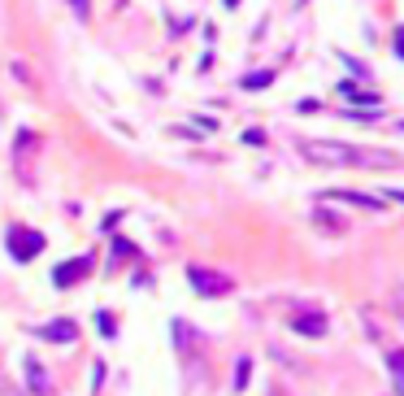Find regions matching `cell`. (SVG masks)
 <instances>
[{
    "label": "cell",
    "mask_w": 404,
    "mask_h": 396,
    "mask_svg": "<svg viewBox=\"0 0 404 396\" xmlns=\"http://www.w3.org/2000/svg\"><path fill=\"white\" fill-rule=\"evenodd\" d=\"M35 335H39V340H53V344H65V340L79 335V323H74V318H57V323L35 327Z\"/></svg>",
    "instance_id": "obj_6"
},
{
    "label": "cell",
    "mask_w": 404,
    "mask_h": 396,
    "mask_svg": "<svg viewBox=\"0 0 404 396\" xmlns=\"http://www.w3.org/2000/svg\"><path fill=\"white\" fill-rule=\"evenodd\" d=\"M387 375H391V392L404 396V349H391L387 353Z\"/></svg>",
    "instance_id": "obj_8"
},
{
    "label": "cell",
    "mask_w": 404,
    "mask_h": 396,
    "mask_svg": "<svg viewBox=\"0 0 404 396\" xmlns=\"http://www.w3.org/2000/svg\"><path fill=\"white\" fill-rule=\"evenodd\" d=\"M339 96H343V101H352V105H370V109H378V96L374 92H365V87H357V83H339Z\"/></svg>",
    "instance_id": "obj_9"
},
{
    "label": "cell",
    "mask_w": 404,
    "mask_h": 396,
    "mask_svg": "<svg viewBox=\"0 0 404 396\" xmlns=\"http://www.w3.org/2000/svg\"><path fill=\"white\" fill-rule=\"evenodd\" d=\"M31 153H35V135H31V131H18L13 166H18V179H22V183H31Z\"/></svg>",
    "instance_id": "obj_5"
},
{
    "label": "cell",
    "mask_w": 404,
    "mask_h": 396,
    "mask_svg": "<svg viewBox=\"0 0 404 396\" xmlns=\"http://www.w3.org/2000/svg\"><path fill=\"white\" fill-rule=\"evenodd\" d=\"M291 331H300V335H322V331H326V318H317V314L291 318Z\"/></svg>",
    "instance_id": "obj_11"
},
{
    "label": "cell",
    "mask_w": 404,
    "mask_h": 396,
    "mask_svg": "<svg viewBox=\"0 0 404 396\" xmlns=\"http://www.w3.org/2000/svg\"><path fill=\"white\" fill-rule=\"evenodd\" d=\"M96 318H100V323H96V327H100V335H113V331H118V323H113V314H96Z\"/></svg>",
    "instance_id": "obj_14"
},
{
    "label": "cell",
    "mask_w": 404,
    "mask_h": 396,
    "mask_svg": "<svg viewBox=\"0 0 404 396\" xmlns=\"http://www.w3.org/2000/svg\"><path fill=\"white\" fill-rule=\"evenodd\" d=\"M187 279L196 283L200 296H226V292H231V279L213 275V270H205V266H187Z\"/></svg>",
    "instance_id": "obj_3"
},
{
    "label": "cell",
    "mask_w": 404,
    "mask_h": 396,
    "mask_svg": "<svg viewBox=\"0 0 404 396\" xmlns=\"http://www.w3.org/2000/svg\"><path fill=\"white\" fill-rule=\"evenodd\" d=\"M396 44H400V57H404V27L396 31Z\"/></svg>",
    "instance_id": "obj_20"
},
{
    "label": "cell",
    "mask_w": 404,
    "mask_h": 396,
    "mask_svg": "<svg viewBox=\"0 0 404 396\" xmlns=\"http://www.w3.org/2000/svg\"><path fill=\"white\" fill-rule=\"evenodd\" d=\"M383 201H400V205H404V192H387V196H383Z\"/></svg>",
    "instance_id": "obj_19"
},
{
    "label": "cell",
    "mask_w": 404,
    "mask_h": 396,
    "mask_svg": "<svg viewBox=\"0 0 404 396\" xmlns=\"http://www.w3.org/2000/svg\"><path fill=\"white\" fill-rule=\"evenodd\" d=\"M0 396H22V388H13V383H5V379H0Z\"/></svg>",
    "instance_id": "obj_18"
},
{
    "label": "cell",
    "mask_w": 404,
    "mask_h": 396,
    "mask_svg": "<svg viewBox=\"0 0 404 396\" xmlns=\"http://www.w3.org/2000/svg\"><path fill=\"white\" fill-rule=\"evenodd\" d=\"M244 144H265V131H244Z\"/></svg>",
    "instance_id": "obj_16"
},
{
    "label": "cell",
    "mask_w": 404,
    "mask_h": 396,
    "mask_svg": "<svg viewBox=\"0 0 404 396\" xmlns=\"http://www.w3.org/2000/svg\"><path fill=\"white\" fill-rule=\"evenodd\" d=\"M331 196L335 201H348V205H361V209H383V196H365V192H348V187H339Z\"/></svg>",
    "instance_id": "obj_10"
},
{
    "label": "cell",
    "mask_w": 404,
    "mask_h": 396,
    "mask_svg": "<svg viewBox=\"0 0 404 396\" xmlns=\"http://www.w3.org/2000/svg\"><path fill=\"white\" fill-rule=\"evenodd\" d=\"M44 231H31V227H18V222H13V227L5 231V249H9V257L13 261H31L39 249H44Z\"/></svg>",
    "instance_id": "obj_2"
},
{
    "label": "cell",
    "mask_w": 404,
    "mask_h": 396,
    "mask_svg": "<svg viewBox=\"0 0 404 396\" xmlns=\"http://www.w3.org/2000/svg\"><path fill=\"white\" fill-rule=\"evenodd\" d=\"M300 153L317 166H374V170H387L400 157L396 153H374V148H357V144H339V140H305Z\"/></svg>",
    "instance_id": "obj_1"
},
{
    "label": "cell",
    "mask_w": 404,
    "mask_h": 396,
    "mask_svg": "<svg viewBox=\"0 0 404 396\" xmlns=\"http://www.w3.org/2000/svg\"><path fill=\"white\" fill-rule=\"evenodd\" d=\"M270 83H274V70H257V74H244V83H239V87L261 92V87H270Z\"/></svg>",
    "instance_id": "obj_13"
},
{
    "label": "cell",
    "mask_w": 404,
    "mask_h": 396,
    "mask_svg": "<svg viewBox=\"0 0 404 396\" xmlns=\"http://www.w3.org/2000/svg\"><path fill=\"white\" fill-rule=\"evenodd\" d=\"M87 275H91V257H70V261H61L53 270V283L57 287H74V283L87 279Z\"/></svg>",
    "instance_id": "obj_4"
},
{
    "label": "cell",
    "mask_w": 404,
    "mask_h": 396,
    "mask_svg": "<svg viewBox=\"0 0 404 396\" xmlns=\"http://www.w3.org/2000/svg\"><path fill=\"white\" fill-rule=\"evenodd\" d=\"M400 127H404V122H400Z\"/></svg>",
    "instance_id": "obj_23"
},
{
    "label": "cell",
    "mask_w": 404,
    "mask_h": 396,
    "mask_svg": "<svg viewBox=\"0 0 404 396\" xmlns=\"http://www.w3.org/2000/svg\"><path fill=\"white\" fill-rule=\"evenodd\" d=\"M296 5H305V0H296Z\"/></svg>",
    "instance_id": "obj_22"
},
{
    "label": "cell",
    "mask_w": 404,
    "mask_h": 396,
    "mask_svg": "<svg viewBox=\"0 0 404 396\" xmlns=\"http://www.w3.org/2000/svg\"><path fill=\"white\" fill-rule=\"evenodd\" d=\"M313 222H317V227H326L331 235L348 231V222H343V218H335V209H317V214H313Z\"/></svg>",
    "instance_id": "obj_12"
},
{
    "label": "cell",
    "mask_w": 404,
    "mask_h": 396,
    "mask_svg": "<svg viewBox=\"0 0 404 396\" xmlns=\"http://www.w3.org/2000/svg\"><path fill=\"white\" fill-rule=\"evenodd\" d=\"M244 379H248V361H239V366H235V388H244Z\"/></svg>",
    "instance_id": "obj_17"
},
{
    "label": "cell",
    "mask_w": 404,
    "mask_h": 396,
    "mask_svg": "<svg viewBox=\"0 0 404 396\" xmlns=\"http://www.w3.org/2000/svg\"><path fill=\"white\" fill-rule=\"evenodd\" d=\"M396 305H400V314H404V292H400V296H396Z\"/></svg>",
    "instance_id": "obj_21"
},
{
    "label": "cell",
    "mask_w": 404,
    "mask_h": 396,
    "mask_svg": "<svg viewBox=\"0 0 404 396\" xmlns=\"http://www.w3.org/2000/svg\"><path fill=\"white\" fill-rule=\"evenodd\" d=\"M27 383H31L35 396H53V375H48L35 357H27Z\"/></svg>",
    "instance_id": "obj_7"
},
{
    "label": "cell",
    "mask_w": 404,
    "mask_h": 396,
    "mask_svg": "<svg viewBox=\"0 0 404 396\" xmlns=\"http://www.w3.org/2000/svg\"><path fill=\"white\" fill-rule=\"evenodd\" d=\"M70 9H74V13H79L83 22H87V18H91V0H70Z\"/></svg>",
    "instance_id": "obj_15"
}]
</instances>
